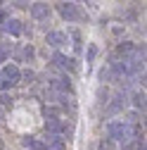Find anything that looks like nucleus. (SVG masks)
Segmentation results:
<instances>
[{
  "label": "nucleus",
  "instance_id": "13",
  "mask_svg": "<svg viewBox=\"0 0 147 150\" xmlns=\"http://www.w3.org/2000/svg\"><path fill=\"white\" fill-rule=\"evenodd\" d=\"M5 60H7V48L3 45V48H0V64H3Z\"/></svg>",
  "mask_w": 147,
  "mask_h": 150
},
{
  "label": "nucleus",
  "instance_id": "12",
  "mask_svg": "<svg viewBox=\"0 0 147 150\" xmlns=\"http://www.w3.org/2000/svg\"><path fill=\"white\" fill-rule=\"evenodd\" d=\"M95 55H97V48H95V45H90V48H88V62H93V60H95Z\"/></svg>",
  "mask_w": 147,
  "mask_h": 150
},
{
  "label": "nucleus",
  "instance_id": "11",
  "mask_svg": "<svg viewBox=\"0 0 147 150\" xmlns=\"http://www.w3.org/2000/svg\"><path fill=\"white\" fill-rule=\"evenodd\" d=\"M135 107L145 110V93H138V96H135Z\"/></svg>",
  "mask_w": 147,
  "mask_h": 150
},
{
  "label": "nucleus",
  "instance_id": "8",
  "mask_svg": "<svg viewBox=\"0 0 147 150\" xmlns=\"http://www.w3.org/2000/svg\"><path fill=\"white\" fill-rule=\"evenodd\" d=\"M3 29H5V33H10V36H19V33L24 31V29H22V22H19V19H7Z\"/></svg>",
  "mask_w": 147,
  "mask_h": 150
},
{
  "label": "nucleus",
  "instance_id": "10",
  "mask_svg": "<svg viewBox=\"0 0 147 150\" xmlns=\"http://www.w3.org/2000/svg\"><path fill=\"white\" fill-rule=\"evenodd\" d=\"M22 143H24V148H29V150H48L41 138H33V136H26Z\"/></svg>",
  "mask_w": 147,
  "mask_h": 150
},
{
  "label": "nucleus",
  "instance_id": "15",
  "mask_svg": "<svg viewBox=\"0 0 147 150\" xmlns=\"http://www.w3.org/2000/svg\"><path fill=\"white\" fill-rule=\"evenodd\" d=\"M19 3H24V0H19Z\"/></svg>",
  "mask_w": 147,
  "mask_h": 150
},
{
  "label": "nucleus",
  "instance_id": "2",
  "mask_svg": "<svg viewBox=\"0 0 147 150\" xmlns=\"http://www.w3.org/2000/svg\"><path fill=\"white\" fill-rule=\"evenodd\" d=\"M22 79V74H19V67H14V64H5L3 67V74H0V86L3 88H12L17 86Z\"/></svg>",
  "mask_w": 147,
  "mask_h": 150
},
{
  "label": "nucleus",
  "instance_id": "1",
  "mask_svg": "<svg viewBox=\"0 0 147 150\" xmlns=\"http://www.w3.org/2000/svg\"><path fill=\"white\" fill-rule=\"evenodd\" d=\"M107 136H109V141H114V143H131L133 126H131V122H123V119L109 122L107 124Z\"/></svg>",
  "mask_w": 147,
  "mask_h": 150
},
{
  "label": "nucleus",
  "instance_id": "14",
  "mask_svg": "<svg viewBox=\"0 0 147 150\" xmlns=\"http://www.w3.org/2000/svg\"><path fill=\"white\" fill-rule=\"evenodd\" d=\"M0 122H5V107L0 105Z\"/></svg>",
  "mask_w": 147,
  "mask_h": 150
},
{
  "label": "nucleus",
  "instance_id": "4",
  "mask_svg": "<svg viewBox=\"0 0 147 150\" xmlns=\"http://www.w3.org/2000/svg\"><path fill=\"white\" fill-rule=\"evenodd\" d=\"M31 17H33V19H38V22H45L48 17H50V7L45 3H36V5H31Z\"/></svg>",
  "mask_w": 147,
  "mask_h": 150
},
{
  "label": "nucleus",
  "instance_id": "3",
  "mask_svg": "<svg viewBox=\"0 0 147 150\" xmlns=\"http://www.w3.org/2000/svg\"><path fill=\"white\" fill-rule=\"evenodd\" d=\"M57 12H60L62 19H66V22H78L81 17H83V14L78 12V7H76V5H69V3L57 5Z\"/></svg>",
  "mask_w": 147,
  "mask_h": 150
},
{
  "label": "nucleus",
  "instance_id": "5",
  "mask_svg": "<svg viewBox=\"0 0 147 150\" xmlns=\"http://www.w3.org/2000/svg\"><path fill=\"white\" fill-rule=\"evenodd\" d=\"M45 131L48 134H62L64 131V122L57 119V117H48L45 119Z\"/></svg>",
  "mask_w": 147,
  "mask_h": 150
},
{
  "label": "nucleus",
  "instance_id": "6",
  "mask_svg": "<svg viewBox=\"0 0 147 150\" xmlns=\"http://www.w3.org/2000/svg\"><path fill=\"white\" fill-rule=\"evenodd\" d=\"M45 41H48V45H52V48H60V45L66 43V36H64L62 31H50Z\"/></svg>",
  "mask_w": 147,
  "mask_h": 150
},
{
  "label": "nucleus",
  "instance_id": "7",
  "mask_svg": "<svg viewBox=\"0 0 147 150\" xmlns=\"http://www.w3.org/2000/svg\"><path fill=\"white\" fill-rule=\"evenodd\" d=\"M55 64L62 67V69H74L76 64H74V57H69V55H62V52H55Z\"/></svg>",
  "mask_w": 147,
  "mask_h": 150
},
{
  "label": "nucleus",
  "instance_id": "9",
  "mask_svg": "<svg viewBox=\"0 0 147 150\" xmlns=\"http://www.w3.org/2000/svg\"><path fill=\"white\" fill-rule=\"evenodd\" d=\"M123 107H126V96H123V93H119V96L114 98V103L107 107V115H116V112L123 110Z\"/></svg>",
  "mask_w": 147,
  "mask_h": 150
}]
</instances>
